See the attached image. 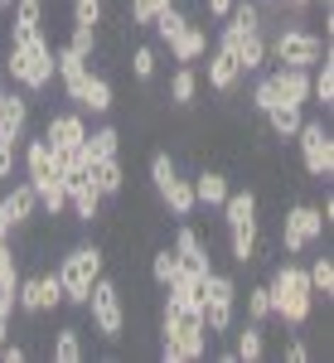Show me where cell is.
<instances>
[{
  "mask_svg": "<svg viewBox=\"0 0 334 363\" xmlns=\"http://www.w3.org/2000/svg\"><path fill=\"white\" fill-rule=\"evenodd\" d=\"M330 228L320 218V203H296V208H286V218H281V252L286 257H301L310 242H320Z\"/></svg>",
  "mask_w": 334,
  "mask_h": 363,
  "instance_id": "30bf717a",
  "label": "cell"
},
{
  "mask_svg": "<svg viewBox=\"0 0 334 363\" xmlns=\"http://www.w3.org/2000/svg\"><path fill=\"white\" fill-rule=\"evenodd\" d=\"M218 49L233 54V63L243 68V78H247V73H262V68H267V29H238L233 20H223Z\"/></svg>",
  "mask_w": 334,
  "mask_h": 363,
  "instance_id": "9c48e42d",
  "label": "cell"
},
{
  "mask_svg": "<svg viewBox=\"0 0 334 363\" xmlns=\"http://www.w3.org/2000/svg\"><path fill=\"white\" fill-rule=\"evenodd\" d=\"M49 359H54V363H83L87 359L83 330H78V325H58V330H54V344H49Z\"/></svg>",
  "mask_w": 334,
  "mask_h": 363,
  "instance_id": "603a6c76",
  "label": "cell"
},
{
  "mask_svg": "<svg viewBox=\"0 0 334 363\" xmlns=\"http://www.w3.org/2000/svg\"><path fill=\"white\" fill-rule=\"evenodd\" d=\"M310 102H320L325 112L334 107V63L330 58H320V63L310 68Z\"/></svg>",
  "mask_w": 334,
  "mask_h": 363,
  "instance_id": "83f0119b",
  "label": "cell"
},
{
  "mask_svg": "<svg viewBox=\"0 0 334 363\" xmlns=\"http://www.w3.org/2000/svg\"><path fill=\"white\" fill-rule=\"evenodd\" d=\"M228 252L238 267H252L262 262V218H247V223H233L228 228Z\"/></svg>",
  "mask_w": 334,
  "mask_h": 363,
  "instance_id": "9a60e30c",
  "label": "cell"
},
{
  "mask_svg": "<svg viewBox=\"0 0 334 363\" xmlns=\"http://www.w3.org/2000/svg\"><path fill=\"white\" fill-rule=\"evenodd\" d=\"M228 174H218V169H199L194 174V199L204 203V208H218L223 199H228Z\"/></svg>",
  "mask_w": 334,
  "mask_h": 363,
  "instance_id": "d4e9b609",
  "label": "cell"
},
{
  "mask_svg": "<svg viewBox=\"0 0 334 363\" xmlns=\"http://www.w3.org/2000/svg\"><path fill=\"white\" fill-rule=\"evenodd\" d=\"M0 359L5 363H25V344H10V339H5V344H0Z\"/></svg>",
  "mask_w": 334,
  "mask_h": 363,
  "instance_id": "60d3db41",
  "label": "cell"
},
{
  "mask_svg": "<svg viewBox=\"0 0 334 363\" xmlns=\"http://www.w3.org/2000/svg\"><path fill=\"white\" fill-rule=\"evenodd\" d=\"M155 73H160V49L136 44V49H131V78H136V83H150Z\"/></svg>",
  "mask_w": 334,
  "mask_h": 363,
  "instance_id": "1f68e13d",
  "label": "cell"
},
{
  "mask_svg": "<svg viewBox=\"0 0 334 363\" xmlns=\"http://www.w3.org/2000/svg\"><path fill=\"white\" fill-rule=\"evenodd\" d=\"M233 325H238V320H233ZM233 359H238V363L267 359V325H257V320H243V325H238V344H233Z\"/></svg>",
  "mask_w": 334,
  "mask_h": 363,
  "instance_id": "44dd1931",
  "label": "cell"
},
{
  "mask_svg": "<svg viewBox=\"0 0 334 363\" xmlns=\"http://www.w3.org/2000/svg\"><path fill=\"white\" fill-rule=\"evenodd\" d=\"M174 272H179V257H174V247H160L155 257H150V281H155L160 291L174 281Z\"/></svg>",
  "mask_w": 334,
  "mask_h": 363,
  "instance_id": "d590c367",
  "label": "cell"
},
{
  "mask_svg": "<svg viewBox=\"0 0 334 363\" xmlns=\"http://www.w3.org/2000/svg\"><path fill=\"white\" fill-rule=\"evenodd\" d=\"M10 5H15V0H0V10H10Z\"/></svg>",
  "mask_w": 334,
  "mask_h": 363,
  "instance_id": "f6af8a7d",
  "label": "cell"
},
{
  "mask_svg": "<svg viewBox=\"0 0 334 363\" xmlns=\"http://www.w3.org/2000/svg\"><path fill=\"white\" fill-rule=\"evenodd\" d=\"M15 165H20V140H0V184L15 179Z\"/></svg>",
  "mask_w": 334,
  "mask_h": 363,
  "instance_id": "f35d334b",
  "label": "cell"
},
{
  "mask_svg": "<svg viewBox=\"0 0 334 363\" xmlns=\"http://www.w3.org/2000/svg\"><path fill=\"white\" fill-rule=\"evenodd\" d=\"M267 58H277L281 68H315L320 58H330V39L315 29H281L277 39H267Z\"/></svg>",
  "mask_w": 334,
  "mask_h": 363,
  "instance_id": "5b68a950",
  "label": "cell"
},
{
  "mask_svg": "<svg viewBox=\"0 0 334 363\" xmlns=\"http://www.w3.org/2000/svg\"><path fill=\"white\" fill-rule=\"evenodd\" d=\"M204 58H208V87H213V92H223V97H233V92H238V83H243V68L233 63V54L213 44Z\"/></svg>",
  "mask_w": 334,
  "mask_h": 363,
  "instance_id": "ac0fdd59",
  "label": "cell"
},
{
  "mask_svg": "<svg viewBox=\"0 0 334 363\" xmlns=\"http://www.w3.org/2000/svg\"><path fill=\"white\" fill-rule=\"evenodd\" d=\"M83 140H87V116L78 112V107H73V112H54L49 121H44V145H49L54 155L83 145Z\"/></svg>",
  "mask_w": 334,
  "mask_h": 363,
  "instance_id": "4fadbf2b",
  "label": "cell"
},
{
  "mask_svg": "<svg viewBox=\"0 0 334 363\" xmlns=\"http://www.w3.org/2000/svg\"><path fill=\"white\" fill-rule=\"evenodd\" d=\"M281 359H286V363H306V359H310V349L301 344V339H291V344L281 349Z\"/></svg>",
  "mask_w": 334,
  "mask_h": 363,
  "instance_id": "ab89813d",
  "label": "cell"
},
{
  "mask_svg": "<svg viewBox=\"0 0 334 363\" xmlns=\"http://www.w3.org/2000/svg\"><path fill=\"white\" fill-rule=\"evenodd\" d=\"M272 83H277L281 102H291V107H310V68H281V63H277Z\"/></svg>",
  "mask_w": 334,
  "mask_h": 363,
  "instance_id": "ffe728a7",
  "label": "cell"
},
{
  "mask_svg": "<svg viewBox=\"0 0 334 363\" xmlns=\"http://www.w3.org/2000/svg\"><path fill=\"white\" fill-rule=\"evenodd\" d=\"M204 10H208V15H213V20H228V10H233V0H204Z\"/></svg>",
  "mask_w": 334,
  "mask_h": 363,
  "instance_id": "b9f144b4",
  "label": "cell"
},
{
  "mask_svg": "<svg viewBox=\"0 0 334 363\" xmlns=\"http://www.w3.org/2000/svg\"><path fill=\"white\" fill-rule=\"evenodd\" d=\"M281 5H291V10H310L315 0H281Z\"/></svg>",
  "mask_w": 334,
  "mask_h": 363,
  "instance_id": "ee69618b",
  "label": "cell"
},
{
  "mask_svg": "<svg viewBox=\"0 0 334 363\" xmlns=\"http://www.w3.org/2000/svg\"><path fill=\"white\" fill-rule=\"evenodd\" d=\"M63 97H68L83 116H107L111 107H116L111 78H107V73H92V68H83L73 83H63Z\"/></svg>",
  "mask_w": 334,
  "mask_h": 363,
  "instance_id": "8fae6325",
  "label": "cell"
},
{
  "mask_svg": "<svg viewBox=\"0 0 334 363\" xmlns=\"http://www.w3.org/2000/svg\"><path fill=\"white\" fill-rule=\"evenodd\" d=\"M233 320H238V281L223 277V272H208L204 277V330H208V339L228 335Z\"/></svg>",
  "mask_w": 334,
  "mask_h": 363,
  "instance_id": "52a82bcc",
  "label": "cell"
},
{
  "mask_svg": "<svg viewBox=\"0 0 334 363\" xmlns=\"http://www.w3.org/2000/svg\"><path fill=\"white\" fill-rule=\"evenodd\" d=\"M320 218H325V228L334 223V194H325V203H320Z\"/></svg>",
  "mask_w": 334,
  "mask_h": 363,
  "instance_id": "7bdbcfd3",
  "label": "cell"
},
{
  "mask_svg": "<svg viewBox=\"0 0 334 363\" xmlns=\"http://www.w3.org/2000/svg\"><path fill=\"white\" fill-rule=\"evenodd\" d=\"M306 281H310V291H315V301H330L334 296V262L330 257H315L306 267Z\"/></svg>",
  "mask_w": 334,
  "mask_h": 363,
  "instance_id": "f546056e",
  "label": "cell"
},
{
  "mask_svg": "<svg viewBox=\"0 0 334 363\" xmlns=\"http://www.w3.org/2000/svg\"><path fill=\"white\" fill-rule=\"evenodd\" d=\"M83 310L92 315V330L107 339V344H116V339L126 335V301H121V286H116L111 277H97V281H92Z\"/></svg>",
  "mask_w": 334,
  "mask_h": 363,
  "instance_id": "8992f818",
  "label": "cell"
},
{
  "mask_svg": "<svg viewBox=\"0 0 334 363\" xmlns=\"http://www.w3.org/2000/svg\"><path fill=\"white\" fill-rule=\"evenodd\" d=\"M160 194V203H165L174 218H194V208H199V199H194V179H184V174H169L165 184L155 189Z\"/></svg>",
  "mask_w": 334,
  "mask_h": 363,
  "instance_id": "d6986e66",
  "label": "cell"
},
{
  "mask_svg": "<svg viewBox=\"0 0 334 363\" xmlns=\"http://www.w3.org/2000/svg\"><path fill=\"white\" fill-rule=\"evenodd\" d=\"M73 25L102 29L107 25V0H73Z\"/></svg>",
  "mask_w": 334,
  "mask_h": 363,
  "instance_id": "e575fe53",
  "label": "cell"
},
{
  "mask_svg": "<svg viewBox=\"0 0 334 363\" xmlns=\"http://www.w3.org/2000/svg\"><path fill=\"white\" fill-rule=\"evenodd\" d=\"M247 320H257V325L272 320V291L267 286H252L247 291Z\"/></svg>",
  "mask_w": 334,
  "mask_h": 363,
  "instance_id": "8d00e7d4",
  "label": "cell"
},
{
  "mask_svg": "<svg viewBox=\"0 0 334 363\" xmlns=\"http://www.w3.org/2000/svg\"><path fill=\"white\" fill-rule=\"evenodd\" d=\"M194 97H199V68L194 63H179L169 73V102L174 107H194Z\"/></svg>",
  "mask_w": 334,
  "mask_h": 363,
  "instance_id": "4316f807",
  "label": "cell"
},
{
  "mask_svg": "<svg viewBox=\"0 0 334 363\" xmlns=\"http://www.w3.org/2000/svg\"><path fill=\"white\" fill-rule=\"evenodd\" d=\"M301 121H306V107H291V102H277L272 112H267V131L277 140H291L301 131Z\"/></svg>",
  "mask_w": 334,
  "mask_h": 363,
  "instance_id": "484cf974",
  "label": "cell"
},
{
  "mask_svg": "<svg viewBox=\"0 0 334 363\" xmlns=\"http://www.w3.org/2000/svg\"><path fill=\"white\" fill-rule=\"evenodd\" d=\"M0 92H5V83H0Z\"/></svg>",
  "mask_w": 334,
  "mask_h": 363,
  "instance_id": "681fc988",
  "label": "cell"
},
{
  "mask_svg": "<svg viewBox=\"0 0 334 363\" xmlns=\"http://www.w3.org/2000/svg\"><path fill=\"white\" fill-rule=\"evenodd\" d=\"M208 354V330H204V310L179 306L165 296L160 310V359L165 363H199Z\"/></svg>",
  "mask_w": 334,
  "mask_h": 363,
  "instance_id": "6da1fadb",
  "label": "cell"
},
{
  "mask_svg": "<svg viewBox=\"0 0 334 363\" xmlns=\"http://www.w3.org/2000/svg\"><path fill=\"white\" fill-rule=\"evenodd\" d=\"M29 97L25 87H5L0 92V140H25L29 136Z\"/></svg>",
  "mask_w": 334,
  "mask_h": 363,
  "instance_id": "5bb4252c",
  "label": "cell"
},
{
  "mask_svg": "<svg viewBox=\"0 0 334 363\" xmlns=\"http://www.w3.org/2000/svg\"><path fill=\"white\" fill-rule=\"evenodd\" d=\"M68 213H73V223H83V228H92L102 218V194H97L92 179H73L68 184Z\"/></svg>",
  "mask_w": 334,
  "mask_h": 363,
  "instance_id": "2e32d148",
  "label": "cell"
},
{
  "mask_svg": "<svg viewBox=\"0 0 334 363\" xmlns=\"http://www.w3.org/2000/svg\"><path fill=\"white\" fill-rule=\"evenodd\" d=\"M0 83H5V68H0Z\"/></svg>",
  "mask_w": 334,
  "mask_h": 363,
  "instance_id": "c3c4849f",
  "label": "cell"
},
{
  "mask_svg": "<svg viewBox=\"0 0 334 363\" xmlns=\"http://www.w3.org/2000/svg\"><path fill=\"white\" fill-rule=\"evenodd\" d=\"M174 257H179V267H194V272H213V257H208V242L199 238V228L179 223L174 233Z\"/></svg>",
  "mask_w": 334,
  "mask_h": 363,
  "instance_id": "e0dca14e",
  "label": "cell"
},
{
  "mask_svg": "<svg viewBox=\"0 0 334 363\" xmlns=\"http://www.w3.org/2000/svg\"><path fill=\"white\" fill-rule=\"evenodd\" d=\"M83 145H87V155H92V160H102V155H116V150H121V131H116L111 121H102L97 131H87Z\"/></svg>",
  "mask_w": 334,
  "mask_h": 363,
  "instance_id": "f1b7e54d",
  "label": "cell"
},
{
  "mask_svg": "<svg viewBox=\"0 0 334 363\" xmlns=\"http://www.w3.org/2000/svg\"><path fill=\"white\" fill-rule=\"evenodd\" d=\"M281 97H277V83H272V73H262V78H257V83H252V97H247V107L257 116H267L272 112V107H277Z\"/></svg>",
  "mask_w": 334,
  "mask_h": 363,
  "instance_id": "836d02e7",
  "label": "cell"
},
{
  "mask_svg": "<svg viewBox=\"0 0 334 363\" xmlns=\"http://www.w3.org/2000/svg\"><path fill=\"white\" fill-rule=\"evenodd\" d=\"M174 0H126V15H131V29H150L155 25V15L169 10Z\"/></svg>",
  "mask_w": 334,
  "mask_h": 363,
  "instance_id": "d6a6232c",
  "label": "cell"
},
{
  "mask_svg": "<svg viewBox=\"0 0 334 363\" xmlns=\"http://www.w3.org/2000/svg\"><path fill=\"white\" fill-rule=\"evenodd\" d=\"M34 213H39V194H34V184H29V179H10V189L0 194V223L10 228V238L25 233V228L34 223Z\"/></svg>",
  "mask_w": 334,
  "mask_h": 363,
  "instance_id": "7c38bea8",
  "label": "cell"
},
{
  "mask_svg": "<svg viewBox=\"0 0 334 363\" xmlns=\"http://www.w3.org/2000/svg\"><path fill=\"white\" fill-rule=\"evenodd\" d=\"M184 25H189V15H184V10H179V5H169V10H160V15H155V34H160V44H174V39H179V34H184Z\"/></svg>",
  "mask_w": 334,
  "mask_h": 363,
  "instance_id": "4dcf8cb0",
  "label": "cell"
},
{
  "mask_svg": "<svg viewBox=\"0 0 334 363\" xmlns=\"http://www.w3.org/2000/svg\"><path fill=\"white\" fill-rule=\"evenodd\" d=\"M257 5H277V0H257Z\"/></svg>",
  "mask_w": 334,
  "mask_h": 363,
  "instance_id": "7dc6e473",
  "label": "cell"
},
{
  "mask_svg": "<svg viewBox=\"0 0 334 363\" xmlns=\"http://www.w3.org/2000/svg\"><path fill=\"white\" fill-rule=\"evenodd\" d=\"M296 145H301V165H306L310 179H334V136L325 121H301V131H296Z\"/></svg>",
  "mask_w": 334,
  "mask_h": 363,
  "instance_id": "ba28073f",
  "label": "cell"
},
{
  "mask_svg": "<svg viewBox=\"0 0 334 363\" xmlns=\"http://www.w3.org/2000/svg\"><path fill=\"white\" fill-rule=\"evenodd\" d=\"M267 291H272V320H281L286 330H306L310 310H315V291L306 281V267L301 262H281L272 272V281H267Z\"/></svg>",
  "mask_w": 334,
  "mask_h": 363,
  "instance_id": "7a4b0ae2",
  "label": "cell"
},
{
  "mask_svg": "<svg viewBox=\"0 0 334 363\" xmlns=\"http://www.w3.org/2000/svg\"><path fill=\"white\" fill-rule=\"evenodd\" d=\"M97 34H102V29L73 25V34H68V49H78V54H83V58H92V54H97Z\"/></svg>",
  "mask_w": 334,
  "mask_h": 363,
  "instance_id": "74e56055",
  "label": "cell"
},
{
  "mask_svg": "<svg viewBox=\"0 0 334 363\" xmlns=\"http://www.w3.org/2000/svg\"><path fill=\"white\" fill-rule=\"evenodd\" d=\"M87 179L97 184V194H102V199H116L121 189H126V169H121V160H116V155H102V160H92Z\"/></svg>",
  "mask_w": 334,
  "mask_h": 363,
  "instance_id": "7402d4cb",
  "label": "cell"
},
{
  "mask_svg": "<svg viewBox=\"0 0 334 363\" xmlns=\"http://www.w3.org/2000/svg\"><path fill=\"white\" fill-rule=\"evenodd\" d=\"M0 68H5V78H15V87H25L29 97H39V92L54 87V44L44 34H34L25 44H10L0 54Z\"/></svg>",
  "mask_w": 334,
  "mask_h": 363,
  "instance_id": "3957f363",
  "label": "cell"
},
{
  "mask_svg": "<svg viewBox=\"0 0 334 363\" xmlns=\"http://www.w3.org/2000/svg\"><path fill=\"white\" fill-rule=\"evenodd\" d=\"M102 267H107V257L97 242H78V247L63 252V262H58V281H63V306H87V291H92V281L102 277Z\"/></svg>",
  "mask_w": 334,
  "mask_h": 363,
  "instance_id": "277c9868",
  "label": "cell"
},
{
  "mask_svg": "<svg viewBox=\"0 0 334 363\" xmlns=\"http://www.w3.org/2000/svg\"><path fill=\"white\" fill-rule=\"evenodd\" d=\"M0 238H10V228H5V223H0Z\"/></svg>",
  "mask_w": 334,
  "mask_h": 363,
  "instance_id": "bcb514c9",
  "label": "cell"
},
{
  "mask_svg": "<svg viewBox=\"0 0 334 363\" xmlns=\"http://www.w3.org/2000/svg\"><path fill=\"white\" fill-rule=\"evenodd\" d=\"M204 54H208V34H204V25H194V20H189V25H184V34L169 44V58H174V63H199Z\"/></svg>",
  "mask_w": 334,
  "mask_h": 363,
  "instance_id": "cb8c5ba5",
  "label": "cell"
}]
</instances>
